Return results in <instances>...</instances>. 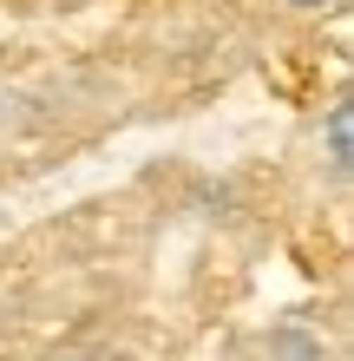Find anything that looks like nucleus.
I'll list each match as a JSON object with an SVG mask.
<instances>
[{"label": "nucleus", "mask_w": 354, "mask_h": 361, "mask_svg": "<svg viewBox=\"0 0 354 361\" xmlns=\"http://www.w3.org/2000/svg\"><path fill=\"white\" fill-rule=\"evenodd\" d=\"M66 361H99V355H66Z\"/></svg>", "instance_id": "7ed1b4c3"}, {"label": "nucleus", "mask_w": 354, "mask_h": 361, "mask_svg": "<svg viewBox=\"0 0 354 361\" xmlns=\"http://www.w3.org/2000/svg\"><path fill=\"white\" fill-rule=\"evenodd\" d=\"M289 7H308V13H315V7H341V0H289Z\"/></svg>", "instance_id": "f03ea898"}, {"label": "nucleus", "mask_w": 354, "mask_h": 361, "mask_svg": "<svg viewBox=\"0 0 354 361\" xmlns=\"http://www.w3.org/2000/svg\"><path fill=\"white\" fill-rule=\"evenodd\" d=\"M322 145H328V171L348 178V164H354V105H348V99L328 105V118H322Z\"/></svg>", "instance_id": "f257e3e1"}]
</instances>
